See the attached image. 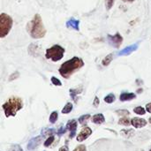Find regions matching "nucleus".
Instances as JSON below:
<instances>
[{"mask_svg": "<svg viewBox=\"0 0 151 151\" xmlns=\"http://www.w3.org/2000/svg\"><path fill=\"white\" fill-rule=\"evenodd\" d=\"M84 61L79 58V57H73L71 59L64 62L59 69V74L65 78V79H69L75 72L79 71L80 69H81L84 66Z\"/></svg>", "mask_w": 151, "mask_h": 151, "instance_id": "f257e3e1", "label": "nucleus"}, {"mask_svg": "<svg viewBox=\"0 0 151 151\" xmlns=\"http://www.w3.org/2000/svg\"><path fill=\"white\" fill-rule=\"evenodd\" d=\"M27 32L34 39L43 38L46 35V28L43 25L42 17L40 14H35L34 18L27 24Z\"/></svg>", "mask_w": 151, "mask_h": 151, "instance_id": "f03ea898", "label": "nucleus"}, {"mask_svg": "<svg viewBox=\"0 0 151 151\" xmlns=\"http://www.w3.org/2000/svg\"><path fill=\"white\" fill-rule=\"evenodd\" d=\"M2 107H3L4 114L7 118L8 117H14L16 115V113L19 110L22 109L23 102L19 97H11L3 104Z\"/></svg>", "mask_w": 151, "mask_h": 151, "instance_id": "7ed1b4c3", "label": "nucleus"}, {"mask_svg": "<svg viewBox=\"0 0 151 151\" xmlns=\"http://www.w3.org/2000/svg\"><path fill=\"white\" fill-rule=\"evenodd\" d=\"M65 51V50L62 46H60L58 44H55L46 50L45 58L53 62H58L63 58Z\"/></svg>", "mask_w": 151, "mask_h": 151, "instance_id": "20e7f679", "label": "nucleus"}, {"mask_svg": "<svg viewBox=\"0 0 151 151\" xmlns=\"http://www.w3.org/2000/svg\"><path fill=\"white\" fill-rule=\"evenodd\" d=\"M13 24V19L12 18L3 12L0 14V37L4 38L11 31Z\"/></svg>", "mask_w": 151, "mask_h": 151, "instance_id": "39448f33", "label": "nucleus"}, {"mask_svg": "<svg viewBox=\"0 0 151 151\" xmlns=\"http://www.w3.org/2000/svg\"><path fill=\"white\" fill-rule=\"evenodd\" d=\"M107 39H108V42H109L110 45L113 46L116 49L120 48V46H121V44L123 42V37H122V35L119 32H117L113 35H107Z\"/></svg>", "mask_w": 151, "mask_h": 151, "instance_id": "423d86ee", "label": "nucleus"}, {"mask_svg": "<svg viewBox=\"0 0 151 151\" xmlns=\"http://www.w3.org/2000/svg\"><path fill=\"white\" fill-rule=\"evenodd\" d=\"M42 139L43 138L42 136H36V137L32 138L28 142V143H27V150H35L41 144Z\"/></svg>", "mask_w": 151, "mask_h": 151, "instance_id": "0eeeda50", "label": "nucleus"}, {"mask_svg": "<svg viewBox=\"0 0 151 151\" xmlns=\"http://www.w3.org/2000/svg\"><path fill=\"white\" fill-rule=\"evenodd\" d=\"M138 47H139V42H136V43L132 44V45H130L128 47H126L124 50H120L118 53V55L119 56H128V55L132 54L134 51H135L138 49Z\"/></svg>", "mask_w": 151, "mask_h": 151, "instance_id": "6e6552de", "label": "nucleus"}, {"mask_svg": "<svg viewBox=\"0 0 151 151\" xmlns=\"http://www.w3.org/2000/svg\"><path fill=\"white\" fill-rule=\"evenodd\" d=\"M92 134V130L89 128V127H85V128H83L81 131V133L78 134V136H77V142H83V141H85L89 135H91Z\"/></svg>", "mask_w": 151, "mask_h": 151, "instance_id": "1a4fd4ad", "label": "nucleus"}, {"mask_svg": "<svg viewBox=\"0 0 151 151\" xmlns=\"http://www.w3.org/2000/svg\"><path fill=\"white\" fill-rule=\"evenodd\" d=\"M67 130L71 131V134L69 135V137L72 139L75 136V134H76V129H77V121L75 119H72V120H69L66 124V127Z\"/></svg>", "mask_w": 151, "mask_h": 151, "instance_id": "9d476101", "label": "nucleus"}, {"mask_svg": "<svg viewBox=\"0 0 151 151\" xmlns=\"http://www.w3.org/2000/svg\"><path fill=\"white\" fill-rule=\"evenodd\" d=\"M65 26H66L67 28H70V29H73V30L79 31V30H80V20L75 19L74 18H71L70 19H68V20L66 21Z\"/></svg>", "mask_w": 151, "mask_h": 151, "instance_id": "9b49d317", "label": "nucleus"}, {"mask_svg": "<svg viewBox=\"0 0 151 151\" xmlns=\"http://www.w3.org/2000/svg\"><path fill=\"white\" fill-rule=\"evenodd\" d=\"M131 125H133V127L135 128H142L147 125V120L140 118H134L131 119Z\"/></svg>", "mask_w": 151, "mask_h": 151, "instance_id": "f8f14e48", "label": "nucleus"}, {"mask_svg": "<svg viewBox=\"0 0 151 151\" xmlns=\"http://www.w3.org/2000/svg\"><path fill=\"white\" fill-rule=\"evenodd\" d=\"M136 98V95L134 93H122L119 96V100L121 102H126V101H131L133 99Z\"/></svg>", "mask_w": 151, "mask_h": 151, "instance_id": "ddd939ff", "label": "nucleus"}, {"mask_svg": "<svg viewBox=\"0 0 151 151\" xmlns=\"http://www.w3.org/2000/svg\"><path fill=\"white\" fill-rule=\"evenodd\" d=\"M92 122L94 124H96V125H101L103 124L104 121H105V119H104V116L102 114V113H99V114H96L92 117Z\"/></svg>", "mask_w": 151, "mask_h": 151, "instance_id": "4468645a", "label": "nucleus"}, {"mask_svg": "<svg viewBox=\"0 0 151 151\" xmlns=\"http://www.w3.org/2000/svg\"><path fill=\"white\" fill-rule=\"evenodd\" d=\"M69 92H70V96H71V97L73 99V101L74 102H77V98H76V96H77V95L78 94H81V92H82V87H81L80 88H71L70 90H69Z\"/></svg>", "mask_w": 151, "mask_h": 151, "instance_id": "2eb2a0df", "label": "nucleus"}, {"mask_svg": "<svg viewBox=\"0 0 151 151\" xmlns=\"http://www.w3.org/2000/svg\"><path fill=\"white\" fill-rule=\"evenodd\" d=\"M113 53H111V54H109V55H107L104 59H103V61H102V65H104V66H108L111 63V61H112V59H113Z\"/></svg>", "mask_w": 151, "mask_h": 151, "instance_id": "dca6fc26", "label": "nucleus"}, {"mask_svg": "<svg viewBox=\"0 0 151 151\" xmlns=\"http://www.w3.org/2000/svg\"><path fill=\"white\" fill-rule=\"evenodd\" d=\"M72 110H73V104L72 103H67L65 104V106L63 108L62 113L63 114H68V113H70L72 111Z\"/></svg>", "mask_w": 151, "mask_h": 151, "instance_id": "f3484780", "label": "nucleus"}, {"mask_svg": "<svg viewBox=\"0 0 151 151\" xmlns=\"http://www.w3.org/2000/svg\"><path fill=\"white\" fill-rule=\"evenodd\" d=\"M119 125L126 126V127H128V126L131 125V120H130L128 118L124 117V118H122V119H120L119 120Z\"/></svg>", "mask_w": 151, "mask_h": 151, "instance_id": "a211bd4d", "label": "nucleus"}, {"mask_svg": "<svg viewBox=\"0 0 151 151\" xmlns=\"http://www.w3.org/2000/svg\"><path fill=\"white\" fill-rule=\"evenodd\" d=\"M115 99H116V97H115V96L113 95V94H109L108 96H106L105 97H104V102L105 103H107V104H112L114 101H115Z\"/></svg>", "mask_w": 151, "mask_h": 151, "instance_id": "6ab92c4d", "label": "nucleus"}, {"mask_svg": "<svg viewBox=\"0 0 151 151\" xmlns=\"http://www.w3.org/2000/svg\"><path fill=\"white\" fill-rule=\"evenodd\" d=\"M146 111H147L143 107H142V106H138V107L134 109V112L138 114V115H144L146 113Z\"/></svg>", "mask_w": 151, "mask_h": 151, "instance_id": "aec40b11", "label": "nucleus"}, {"mask_svg": "<svg viewBox=\"0 0 151 151\" xmlns=\"http://www.w3.org/2000/svg\"><path fill=\"white\" fill-rule=\"evenodd\" d=\"M89 118H90V115H89V114L82 115V116H81V117H80V119H79V122H80V124H81V125L87 124V122H88V120L89 119Z\"/></svg>", "mask_w": 151, "mask_h": 151, "instance_id": "412c9836", "label": "nucleus"}, {"mask_svg": "<svg viewBox=\"0 0 151 151\" xmlns=\"http://www.w3.org/2000/svg\"><path fill=\"white\" fill-rule=\"evenodd\" d=\"M58 112L57 111H53L50 115V119H49V120H50V122L51 123V124H54L56 121H57V119H58Z\"/></svg>", "mask_w": 151, "mask_h": 151, "instance_id": "4be33fe9", "label": "nucleus"}, {"mask_svg": "<svg viewBox=\"0 0 151 151\" xmlns=\"http://www.w3.org/2000/svg\"><path fill=\"white\" fill-rule=\"evenodd\" d=\"M116 113L118 115H119L120 117H127L130 114V112L127 111V110H119L116 111Z\"/></svg>", "mask_w": 151, "mask_h": 151, "instance_id": "5701e85b", "label": "nucleus"}, {"mask_svg": "<svg viewBox=\"0 0 151 151\" xmlns=\"http://www.w3.org/2000/svg\"><path fill=\"white\" fill-rule=\"evenodd\" d=\"M56 133H57V132H56L55 129L50 128V129H46V131H45V132L43 131L42 134V135H44V136H45V135H48V136L50 135V136H52V135H53L54 134H56Z\"/></svg>", "mask_w": 151, "mask_h": 151, "instance_id": "b1692460", "label": "nucleus"}, {"mask_svg": "<svg viewBox=\"0 0 151 151\" xmlns=\"http://www.w3.org/2000/svg\"><path fill=\"white\" fill-rule=\"evenodd\" d=\"M50 81H51V83H52L53 85H55V86H58V87L62 86V82H61L58 78H56V77H54V76L51 77Z\"/></svg>", "mask_w": 151, "mask_h": 151, "instance_id": "393cba45", "label": "nucleus"}, {"mask_svg": "<svg viewBox=\"0 0 151 151\" xmlns=\"http://www.w3.org/2000/svg\"><path fill=\"white\" fill-rule=\"evenodd\" d=\"M54 136H49V138L45 141V142H44V147H46V148H48L50 145H51L52 144V142H54Z\"/></svg>", "mask_w": 151, "mask_h": 151, "instance_id": "a878e982", "label": "nucleus"}, {"mask_svg": "<svg viewBox=\"0 0 151 151\" xmlns=\"http://www.w3.org/2000/svg\"><path fill=\"white\" fill-rule=\"evenodd\" d=\"M8 151H23V150H22V148H21L20 146H19V145H13V146H12V147L9 149V150Z\"/></svg>", "mask_w": 151, "mask_h": 151, "instance_id": "bb28decb", "label": "nucleus"}, {"mask_svg": "<svg viewBox=\"0 0 151 151\" xmlns=\"http://www.w3.org/2000/svg\"><path fill=\"white\" fill-rule=\"evenodd\" d=\"M114 4V0H106V3H105V5L107 7V10H110L112 5Z\"/></svg>", "mask_w": 151, "mask_h": 151, "instance_id": "cd10ccee", "label": "nucleus"}, {"mask_svg": "<svg viewBox=\"0 0 151 151\" xmlns=\"http://www.w3.org/2000/svg\"><path fill=\"white\" fill-rule=\"evenodd\" d=\"M66 130H67V128H66V127H61L58 131H57V134H58V136H61L62 134H65Z\"/></svg>", "mask_w": 151, "mask_h": 151, "instance_id": "c85d7f7f", "label": "nucleus"}, {"mask_svg": "<svg viewBox=\"0 0 151 151\" xmlns=\"http://www.w3.org/2000/svg\"><path fill=\"white\" fill-rule=\"evenodd\" d=\"M73 151H87V149H86V146L85 145H80V146H78Z\"/></svg>", "mask_w": 151, "mask_h": 151, "instance_id": "c756f323", "label": "nucleus"}, {"mask_svg": "<svg viewBox=\"0 0 151 151\" xmlns=\"http://www.w3.org/2000/svg\"><path fill=\"white\" fill-rule=\"evenodd\" d=\"M19 73L18 72H15V73H12L11 76H10V79H9V81H12V80H15V79H17L18 77H19Z\"/></svg>", "mask_w": 151, "mask_h": 151, "instance_id": "7c9ffc66", "label": "nucleus"}, {"mask_svg": "<svg viewBox=\"0 0 151 151\" xmlns=\"http://www.w3.org/2000/svg\"><path fill=\"white\" fill-rule=\"evenodd\" d=\"M99 104H100V101H99V98L97 97V96H96L95 97V100H94V106L95 107H97L98 105H99Z\"/></svg>", "mask_w": 151, "mask_h": 151, "instance_id": "2f4dec72", "label": "nucleus"}, {"mask_svg": "<svg viewBox=\"0 0 151 151\" xmlns=\"http://www.w3.org/2000/svg\"><path fill=\"white\" fill-rule=\"evenodd\" d=\"M146 111H147L148 112L151 113V103H149V104L146 105Z\"/></svg>", "mask_w": 151, "mask_h": 151, "instance_id": "473e14b6", "label": "nucleus"}, {"mask_svg": "<svg viewBox=\"0 0 151 151\" xmlns=\"http://www.w3.org/2000/svg\"><path fill=\"white\" fill-rule=\"evenodd\" d=\"M58 151H69V150H68V147L67 146H63V147H61L59 149Z\"/></svg>", "mask_w": 151, "mask_h": 151, "instance_id": "72a5a7b5", "label": "nucleus"}, {"mask_svg": "<svg viewBox=\"0 0 151 151\" xmlns=\"http://www.w3.org/2000/svg\"><path fill=\"white\" fill-rule=\"evenodd\" d=\"M123 2H125V3H133V2H134V0H122Z\"/></svg>", "mask_w": 151, "mask_h": 151, "instance_id": "f704fd0d", "label": "nucleus"}, {"mask_svg": "<svg viewBox=\"0 0 151 151\" xmlns=\"http://www.w3.org/2000/svg\"><path fill=\"white\" fill-rule=\"evenodd\" d=\"M141 92H142V89H139L138 90V93H141Z\"/></svg>", "mask_w": 151, "mask_h": 151, "instance_id": "c9c22d12", "label": "nucleus"}, {"mask_svg": "<svg viewBox=\"0 0 151 151\" xmlns=\"http://www.w3.org/2000/svg\"><path fill=\"white\" fill-rule=\"evenodd\" d=\"M149 121H150V124H151V118H150V119H149Z\"/></svg>", "mask_w": 151, "mask_h": 151, "instance_id": "e433bc0d", "label": "nucleus"}, {"mask_svg": "<svg viewBox=\"0 0 151 151\" xmlns=\"http://www.w3.org/2000/svg\"><path fill=\"white\" fill-rule=\"evenodd\" d=\"M150 151H151V150H150Z\"/></svg>", "mask_w": 151, "mask_h": 151, "instance_id": "4c0bfd02", "label": "nucleus"}]
</instances>
